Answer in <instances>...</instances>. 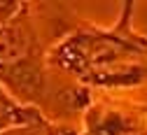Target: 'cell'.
<instances>
[]
</instances>
